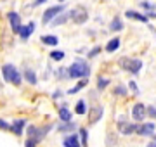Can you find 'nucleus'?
I'll return each mask as SVG.
<instances>
[{"mask_svg": "<svg viewBox=\"0 0 156 147\" xmlns=\"http://www.w3.org/2000/svg\"><path fill=\"white\" fill-rule=\"evenodd\" d=\"M50 128H52V125H45V126H33V125H30L28 128H26L28 138H26V142H24V147L38 145L40 142L44 140V137L49 133Z\"/></svg>", "mask_w": 156, "mask_h": 147, "instance_id": "f257e3e1", "label": "nucleus"}, {"mask_svg": "<svg viewBox=\"0 0 156 147\" xmlns=\"http://www.w3.org/2000/svg\"><path fill=\"white\" fill-rule=\"evenodd\" d=\"M42 43H44V45H57V43H59V38H57L56 35H44V36H42Z\"/></svg>", "mask_w": 156, "mask_h": 147, "instance_id": "dca6fc26", "label": "nucleus"}, {"mask_svg": "<svg viewBox=\"0 0 156 147\" xmlns=\"http://www.w3.org/2000/svg\"><path fill=\"white\" fill-rule=\"evenodd\" d=\"M7 19H9V23H11V29H12V33H19V29H21V16L17 14V12H9L7 14Z\"/></svg>", "mask_w": 156, "mask_h": 147, "instance_id": "6e6552de", "label": "nucleus"}, {"mask_svg": "<svg viewBox=\"0 0 156 147\" xmlns=\"http://www.w3.org/2000/svg\"><path fill=\"white\" fill-rule=\"evenodd\" d=\"M140 5L144 7V9H147V11H153V9H154V5L149 4V2H140Z\"/></svg>", "mask_w": 156, "mask_h": 147, "instance_id": "2f4dec72", "label": "nucleus"}, {"mask_svg": "<svg viewBox=\"0 0 156 147\" xmlns=\"http://www.w3.org/2000/svg\"><path fill=\"white\" fill-rule=\"evenodd\" d=\"M132 118H134L135 121H142V119L146 118V106L144 104L137 102L134 108H132Z\"/></svg>", "mask_w": 156, "mask_h": 147, "instance_id": "1a4fd4ad", "label": "nucleus"}, {"mask_svg": "<svg viewBox=\"0 0 156 147\" xmlns=\"http://www.w3.org/2000/svg\"><path fill=\"white\" fill-rule=\"evenodd\" d=\"M154 130H156L154 123H140V125H137L135 133H139V135H142V137H153L154 135Z\"/></svg>", "mask_w": 156, "mask_h": 147, "instance_id": "0eeeda50", "label": "nucleus"}, {"mask_svg": "<svg viewBox=\"0 0 156 147\" xmlns=\"http://www.w3.org/2000/svg\"><path fill=\"white\" fill-rule=\"evenodd\" d=\"M108 83H109V80L104 78V76H99V78H97V88H99V90H104L108 87Z\"/></svg>", "mask_w": 156, "mask_h": 147, "instance_id": "b1692460", "label": "nucleus"}, {"mask_svg": "<svg viewBox=\"0 0 156 147\" xmlns=\"http://www.w3.org/2000/svg\"><path fill=\"white\" fill-rule=\"evenodd\" d=\"M80 135H82V145H87V130L82 128L80 130Z\"/></svg>", "mask_w": 156, "mask_h": 147, "instance_id": "cd10ccee", "label": "nucleus"}, {"mask_svg": "<svg viewBox=\"0 0 156 147\" xmlns=\"http://www.w3.org/2000/svg\"><path fill=\"white\" fill-rule=\"evenodd\" d=\"M47 0H35L33 2V7H38V5H42V4H45Z\"/></svg>", "mask_w": 156, "mask_h": 147, "instance_id": "72a5a7b5", "label": "nucleus"}, {"mask_svg": "<svg viewBox=\"0 0 156 147\" xmlns=\"http://www.w3.org/2000/svg\"><path fill=\"white\" fill-rule=\"evenodd\" d=\"M127 94H128V90L125 88L123 85H118L116 88H115V95H122V97H127Z\"/></svg>", "mask_w": 156, "mask_h": 147, "instance_id": "bb28decb", "label": "nucleus"}, {"mask_svg": "<svg viewBox=\"0 0 156 147\" xmlns=\"http://www.w3.org/2000/svg\"><path fill=\"white\" fill-rule=\"evenodd\" d=\"M0 130H11V125L4 119H0Z\"/></svg>", "mask_w": 156, "mask_h": 147, "instance_id": "c756f323", "label": "nucleus"}, {"mask_svg": "<svg viewBox=\"0 0 156 147\" xmlns=\"http://www.w3.org/2000/svg\"><path fill=\"white\" fill-rule=\"evenodd\" d=\"M146 114H149V116L156 118V108H153V106H149V108H146Z\"/></svg>", "mask_w": 156, "mask_h": 147, "instance_id": "c85d7f7f", "label": "nucleus"}, {"mask_svg": "<svg viewBox=\"0 0 156 147\" xmlns=\"http://www.w3.org/2000/svg\"><path fill=\"white\" fill-rule=\"evenodd\" d=\"M75 113L76 114H85L87 113V104H85V101H78L76 106H75Z\"/></svg>", "mask_w": 156, "mask_h": 147, "instance_id": "4be33fe9", "label": "nucleus"}, {"mask_svg": "<svg viewBox=\"0 0 156 147\" xmlns=\"http://www.w3.org/2000/svg\"><path fill=\"white\" fill-rule=\"evenodd\" d=\"M23 76H24V80L28 81V83H31V85H37V74H35L33 69H24V73H23Z\"/></svg>", "mask_w": 156, "mask_h": 147, "instance_id": "a211bd4d", "label": "nucleus"}, {"mask_svg": "<svg viewBox=\"0 0 156 147\" xmlns=\"http://www.w3.org/2000/svg\"><path fill=\"white\" fill-rule=\"evenodd\" d=\"M146 147H156V140L149 142V144H147V145H146Z\"/></svg>", "mask_w": 156, "mask_h": 147, "instance_id": "e433bc0d", "label": "nucleus"}, {"mask_svg": "<svg viewBox=\"0 0 156 147\" xmlns=\"http://www.w3.org/2000/svg\"><path fill=\"white\" fill-rule=\"evenodd\" d=\"M62 57H64V52H62V50L50 52V59H52V61H62Z\"/></svg>", "mask_w": 156, "mask_h": 147, "instance_id": "393cba45", "label": "nucleus"}, {"mask_svg": "<svg viewBox=\"0 0 156 147\" xmlns=\"http://www.w3.org/2000/svg\"><path fill=\"white\" fill-rule=\"evenodd\" d=\"M35 31V23L33 21H30L28 24H26V26H21V29H19V36H21V40H24V42H26V40L30 38V35L33 33Z\"/></svg>", "mask_w": 156, "mask_h": 147, "instance_id": "9b49d317", "label": "nucleus"}, {"mask_svg": "<svg viewBox=\"0 0 156 147\" xmlns=\"http://www.w3.org/2000/svg\"><path fill=\"white\" fill-rule=\"evenodd\" d=\"M120 43H122V40H120V38L109 40V42H108V45H106V50H108V52H115L118 47H120Z\"/></svg>", "mask_w": 156, "mask_h": 147, "instance_id": "412c9836", "label": "nucleus"}, {"mask_svg": "<svg viewBox=\"0 0 156 147\" xmlns=\"http://www.w3.org/2000/svg\"><path fill=\"white\" fill-rule=\"evenodd\" d=\"M26 119H16V121H12L11 125V130L16 133V135H23V130H24V126H26Z\"/></svg>", "mask_w": 156, "mask_h": 147, "instance_id": "4468645a", "label": "nucleus"}, {"mask_svg": "<svg viewBox=\"0 0 156 147\" xmlns=\"http://www.w3.org/2000/svg\"><path fill=\"white\" fill-rule=\"evenodd\" d=\"M68 74H69V78H76V80L87 78L90 74V66L87 64V61H83V59H76V61L68 68Z\"/></svg>", "mask_w": 156, "mask_h": 147, "instance_id": "f03ea898", "label": "nucleus"}, {"mask_svg": "<svg viewBox=\"0 0 156 147\" xmlns=\"http://www.w3.org/2000/svg\"><path fill=\"white\" fill-rule=\"evenodd\" d=\"M120 68L128 71V73L137 74L142 68V61L140 59H132V57H122L120 59Z\"/></svg>", "mask_w": 156, "mask_h": 147, "instance_id": "20e7f679", "label": "nucleus"}, {"mask_svg": "<svg viewBox=\"0 0 156 147\" xmlns=\"http://www.w3.org/2000/svg\"><path fill=\"white\" fill-rule=\"evenodd\" d=\"M59 118H61L62 121H71V111L68 109L66 104H62L61 108H59Z\"/></svg>", "mask_w": 156, "mask_h": 147, "instance_id": "f3484780", "label": "nucleus"}, {"mask_svg": "<svg viewBox=\"0 0 156 147\" xmlns=\"http://www.w3.org/2000/svg\"><path fill=\"white\" fill-rule=\"evenodd\" d=\"M64 11V5H54V7H49L47 11L44 12V16H42V23L44 24H49L54 17L57 16V14H61V12Z\"/></svg>", "mask_w": 156, "mask_h": 147, "instance_id": "423d86ee", "label": "nucleus"}, {"mask_svg": "<svg viewBox=\"0 0 156 147\" xmlns=\"http://www.w3.org/2000/svg\"><path fill=\"white\" fill-rule=\"evenodd\" d=\"M62 144H64V147H80V138H78L76 133H69V135L64 137Z\"/></svg>", "mask_w": 156, "mask_h": 147, "instance_id": "ddd939ff", "label": "nucleus"}, {"mask_svg": "<svg viewBox=\"0 0 156 147\" xmlns=\"http://www.w3.org/2000/svg\"><path fill=\"white\" fill-rule=\"evenodd\" d=\"M101 116H102V108L101 106H95L92 109V114H90V123H97L101 119Z\"/></svg>", "mask_w": 156, "mask_h": 147, "instance_id": "6ab92c4d", "label": "nucleus"}, {"mask_svg": "<svg viewBox=\"0 0 156 147\" xmlns=\"http://www.w3.org/2000/svg\"><path fill=\"white\" fill-rule=\"evenodd\" d=\"M69 19H71L73 23H76V24L87 23V19H89L87 9H85V7H75L73 11H69Z\"/></svg>", "mask_w": 156, "mask_h": 147, "instance_id": "39448f33", "label": "nucleus"}, {"mask_svg": "<svg viewBox=\"0 0 156 147\" xmlns=\"http://www.w3.org/2000/svg\"><path fill=\"white\" fill-rule=\"evenodd\" d=\"M125 16L130 17V19H137V21H140V23H147V16L139 14V12H135V11H127L125 12Z\"/></svg>", "mask_w": 156, "mask_h": 147, "instance_id": "2eb2a0df", "label": "nucleus"}, {"mask_svg": "<svg viewBox=\"0 0 156 147\" xmlns=\"http://www.w3.org/2000/svg\"><path fill=\"white\" fill-rule=\"evenodd\" d=\"M118 130L122 132L123 135H130V133H135L137 125L135 123H127V121H122V119H120V123H118Z\"/></svg>", "mask_w": 156, "mask_h": 147, "instance_id": "9d476101", "label": "nucleus"}, {"mask_svg": "<svg viewBox=\"0 0 156 147\" xmlns=\"http://www.w3.org/2000/svg\"><path fill=\"white\" fill-rule=\"evenodd\" d=\"M146 16H147V19H149V17H153V19H156V12H147Z\"/></svg>", "mask_w": 156, "mask_h": 147, "instance_id": "f704fd0d", "label": "nucleus"}, {"mask_svg": "<svg viewBox=\"0 0 156 147\" xmlns=\"http://www.w3.org/2000/svg\"><path fill=\"white\" fill-rule=\"evenodd\" d=\"M109 29L111 31H122L123 29V23L120 17H113V21L109 23Z\"/></svg>", "mask_w": 156, "mask_h": 147, "instance_id": "aec40b11", "label": "nucleus"}, {"mask_svg": "<svg viewBox=\"0 0 156 147\" xmlns=\"http://www.w3.org/2000/svg\"><path fill=\"white\" fill-rule=\"evenodd\" d=\"M128 85H130V88H132V90H134L135 94L139 92V88H137V85H135V81H128Z\"/></svg>", "mask_w": 156, "mask_h": 147, "instance_id": "473e14b6", "label": "nucleus"}, {"mask_svg": "<svg viewBox=\"0 0 156 147\" xmlns=\"http://www.w3.org/2000/svg\"><path fill=\"white\" fill-rule=\"evenodd\" d=\"M99 50H101L99 47H94V49H92V50L89 52V57H90V59H94V57L97 56V54H99Z\"/></svg>", "mask_w": 156, "mask_h": 147, "instance_id": "7c9ffc66", "label": "nucleus"}, {"mask_svg": "<svg viewBox=\"0 0 156 147\" xmlns=\"http://www.w3.org/2000/svg\"><path fill=\"white\" fill-rule=\"evenodd\" d=\"M2 74H4V80H5L7 83H12V85H16V87L21 85L23 76L19 74V71L16 69V66H12V64H4Z\"/></svg>", "mask_w": 156, "mask_h": 147, "instance_id": "7ed1b4c3", "label": "nucleus"}, {"mask_svg": "<svg viewBox=\"0 0 156 147\" xmlns=\"http://www.w3.org/2000/svg\"><path fill=\"white\" fill-rule=\"evenodd\" d=\"M87 83H89V81H87L85 78H82V80H80V83H78V85L75 87V88H71V90H68V92H69V94H76L78 90H82V88H85V87H87Z\"/></svg>", "mask_w": 156, "mask_h": 147, "instance_id": "5701e85b", "label": "nucleus"}, {"mask_svg": "<svg viewBox=\"0 0 156 147\" xmlns=\"http://www.w3.org/2000/svg\"><path fill=\"white\" fill-rule=\"evenodd\" d=\"M64 125H61L59 126V130L61 132H69V130H75V123H71V121H62Z\"/></svg>", "mask_w": 156, "mask_h": 147, "instance_id": "a878e982", "label": "nucleus"}, {"mask_svg": "<svg viewBox=\"0 0 156 147\" xmlns=\"http://www.w3.org/2000/svg\"><path fill=\"white\" fill-rule=\"evenodd\" d=\"M59 97H61V92H59V90L54 92V97H52V99H59Z\"/></svg>", "mask_w": 156, "mask_h": 147, "instance_id": "c9c22d12", "label": "nucleus"}, {"mask_svg": "<svg viewBox=\"0 0 156 147\" xmlns=\"http://www.w3.org/2000/svg\"><path fill=\"white\" fill-rule=\"evenodd\" d=\"M59 2H64V0H59Z\"/></svg>", "mask_w": 156, "mask_h": 147, "instance_id": "4c0bfd02", "label": "nucleus"}, {"mask_svg": "<svg viewBox=\"0 0 156 147\" xmlns=\"http://www.w3.org/2000/svg\"><path fill=\"white\" fill-rule=\"evenodd\" d=\"M69 21V12H66V11H62L61 14H57L52 21H50V26H61V24H64V23H68Z\"/></svg>", "mask_w": 156, "mask_h": 147, "instance_id": "f8f14e48", "label": "nucleus"}]
</instances>
